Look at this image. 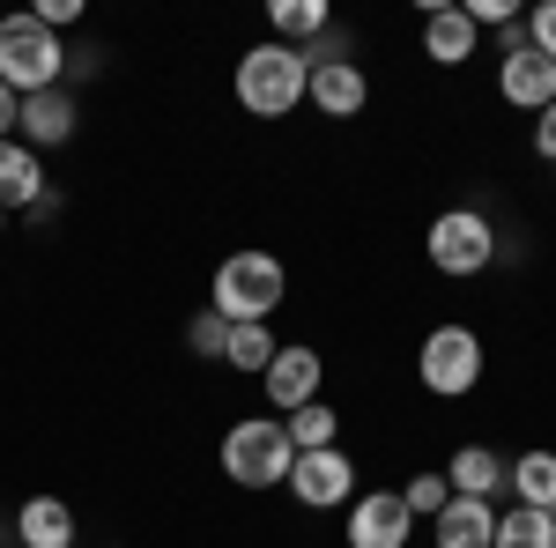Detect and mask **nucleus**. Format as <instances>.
<instances>
[{
  "label": "nucleus",
  "instance_id": "nucleus-1",
  "mask_svg": "<svg viewBox=\"0 0 556 548\" xmlns=\"http://www.w3.org/2000/svg\"><path fill=\"white\" fill-rule=\"evenodd\" d=\"M282 296H290V275H282L275 253H230L223 267H215L208 311H223L230 327H267Z\"/></svg>",
  "mask_w": 556,
  "mask_h": 548
},
{
  "label": "nucleus",
  "instance_id": "nucleus-2",
  "mask_svg": "<svg viewBox=\"0 0 556 548\" xmlns=\"http://www.w3.org/2000/svg\"><path fill=\"white\" fill-rule=\"evenodd\" d=\"M304 52H290V44H253L245 60H238V104L253 112V119H290L304 104Z\"/></svg>",
  "mask_w": 556,
  "mask_h": 548
},
{
  "label": "nucleus",
  "instance_id": "nucleus-3",
  "mask_svg": "<svg viewBox=\"0 0 556 548\" xmlns=\"http://www.w3.org/2000/svg\"><path fill=\"white\" fill-rule=\"evenodd\" d=\"M60 67L67 52L45 30L38 15H0V82L15 97H38V89H60Z\"/></svg>",
  "mask_w": 556,
  "mask_h": 548
},
{
  "label": "nucleus",
  "instance_id": "nucleus-4",
  "mask_svg": "<svg viewBox=\"0 0 556 548\" xmlns=\"http://www.w3.org/2000/svg\"><path fill=\"white\" fill-rule=\"evenodd\" d=\"M290 437H282V416H253L238 422L230 437H223V474L238 482V489H275V482H290Z\"/></svg>",
  "mask_w": 556,
  "mask_h": 548
},
{
  "label": "nucleus",
  "instance_id": "nucleus-5",
  "mask_svg": "<svg viewBox=\"0 0 556 548\" xmlns=\"http://www.w3.org/2000/svg\"><path fill=\"white\" fill-rule=\"evenodd\" d=\"M416 379H424V393H438V400L475 393V385H482V334H475V327H438V334L416 348Z\"/></svg>",
  "mask_w": 556,
  "mask_h": 548
},
{
  "label": "nucleus",
  "instance_id": "nucleus-6",
  "mask_svg": "<svg viewBox=\"0 0 556 548\" xmlns=\"http://www.w3.org/2000/svg\"><path fill=\"white\" fill-rule=\"evenodd\" d=\"M430 267L438 275H482L490 259H497V230H490V215L482 208H445L430 222Z\"/></svg>",
  "mask_w": 556,
  "mask_h": 548
},
{
  "label": "nucleus",
  "instance_id": "nucleus-7",
  "mask_svg": "<svg viewBox=\"0 0 556 548\" xmlns=\"http://www.w3.org/2000/svg\"><path fill=\"white\" fill-rule=\"evenodd\" d=\"M319 385H327V356L319 348H304V341H282L275 348V364L260 371V393H267V408L275 416H298L319 400Z\"/></svg>",
  "mask_w": 556,
  "mask_h": 548
},
{
  "label": "nucleus",
  "instance_id": "nucleus-8",
  "mask_svg": "<svg viewBox=\"0 0 556 548\" xmlns=\"http://www.w3.org/2000/svg\"><path fill=\"white\" fill-rule=\"evenodd\" d=\"M290 497L304 511H334L356 497V460H349L342 445H327V453H298L290 460Z\"/></svg>",
  "mask_w": 556,
  "mask_h": 548
},
{
  "label": "nucleus",
  "instance_id": "nucleus-9",
  "mask_svg": "<svg viewBox=\"0 0 556 548\" xmlns=\"http://www.w3.org/2000/svg\"><path fill=\"white\" fill-rule=\"evenodd\" d=\"M416 511L401 505V489H364L349 511V548H408Z\"/></svg>",
  "mask_w": 556,
  "mask_h": 548
},
{
  "label": "nucleus",
  "instance_id": "nucleus-10",
  "mask_svg": "<svg viewBox=\"0 0 556 548\" xmlns=\"http://www.w3.org/2000/svg\"><path fill=\"white\" fill-rule=\"evenodd\" d=\"M497 97L519 104V112H549L556 104V60H542L534 44L527 52H505L497 60Z\"/></svg>",
  "mask_w": 556,
  "mask_h": 548
},
{
  "label": "nucleus",
  "instance_id": "nucleus-11",
  "mask_svg": "<svg viewBox=\"0 0 556 548\" xmlns=\"http://www.w3.org/2000/svg\"><path fill=\"white\" fill-rule=\"evenodd\" d=\"M304 104H319L327 119H356V112L371 104V82H364L356 60H327V67L304 75Z\"/></svg>",
  "mask_w": 556,
  "mask_h": 548
},
{
  "label": "nucleus",
  "instance_id": "nucleus-12",
  "mask_svg": "<svg viewBox=\"0 0 556 548\" xmlns=\"http://www.w3.org/2000/svg\"><path fill=\"white\" fill-rule=\"evenodd\" d=\"M15 133H23V149H60V141L75 133V97H67V89H38V97H23Z\"/></svg>",
  "mask_w": 556,
  "mask_h": 548
},
{
  "label": "nucleus",
  "instance_id": "nucleus-13",
  "mask_svg": "<svg viewBox=\"0 0 556 548\" xmlns=\"http://www.w3.org/2000/svg\"><path fill=\"white\" fill-rule=\"evenodd\" d=\"M430 534H438V548H490L497 541V511L482 505V497H453L430 519Z\"/></svg>",
  "mask_w": 556,
  "mask_h": 548
},
{
  "label": "nucleus",
  "instance_id": "nucleus-14",
  "mask_svg": "<svg viewBox=\"0 0 556 548\" xmlns=\"http://www.w3.org/2000/svg\"><path fill=\"white\" fill-rule=\"evenodd\" d=\"M475 38H482V30L468 23V8H430L424 15V52L438 60V67H468Z\"/></svg>",
  "mask_w": 556,
  "mask_h": 548
},
{
  "label": "nucleus",
  "instance_id": "nucleus-15",
  "mask_svg": "<svg viewBox=\"0 0 556 548\" xmlns=\"http://www.w3.org/2000/svg\"><path fill=\"white\" fill-rule=\"evenodd\" d=\"M445 489H453V497H482V505H490V497L505 489V460H497L490 445H460V453L445 460Z\"/></svg>",
  "mask_w": 556,
  "mask_h": 548
},
{
  "label": "nucleus",
  "instance_id": "nucleus-16",
  "mask_svg": "<svg viewBox=\"0 0 556 548\" xmlns=\"http://www.w3.org/2000/svg\"><path fill=\"white\" fill-rule=\"evenodd\" d=\"M38 193H45L38 149H23V141H0V208H8V215H15V208H38Z\"/></svg>",
  "mask_w": 556,
  "mask_h": 548
},
{
  "label": "nucleus",
  "instance_id": "nucleus-17",
  "mask_svg": "<svg viewBox=\"0 0 556 548\" xmlns=\"http://www.w3.org/2000/svg\"><path fill=\"white\" fill-rule=\"evenodd\" d=\"M15 541L23 548H75V511L60 497H30L15 511Z\"/></svg>",
  "mask_w": 556,
  "mask_h": 548
},
{
  "label": "nucleus",
  "instance_id": "nucleus-18",
  "mask_svg": "<svg viewBox=\"0 0 556 548\" xmlns=\"http://www.w3.org/2000/svg\"><path fill=\"white\" fill-rule=\"evenodd\" d=\"M505 489L527 511H556V453H519V460H505Z\"/></svg>",
  "mask_w": 556,
  "mask_h": 548
},
{
  "label": "nucleus",
  "instance_id": "nucleus-19",
  "mask_svg": "<svg viewBox=\"0 0 556 548\" xmlns=\"http://www.w3.org/2000/svg\"><path fill=\"white\" fill-rule=\"evenodd\" d=\"M267 23H275V44H290V52H304L312 38H327V30H334L327 0H275V8H267Z\"/></svg>",
  "mask_w": 556,
  "mask_h": 548
},
{
  "label": "nucleus",
  "instance_id": "nucleus-20",
  "mask_svg": "<svg viewBox=\"0 0 556 548\" xmlns=\"http://www.w3.org/2000/svg\"><path fill=\"white\" fill-rule=\"evenodd\" d=\"M282 437H290V453H327V445L342 437V416H334L327 400H312L298 416H282Z\"/></svg>",
  "mask_w": 556,
  "mask_h": 548
},
{
  "label": "nucleus",
  "instance_id": "nucleus-21",
  "mask_svg": "<svg viewBox=\"0 0 556 548\" xmlns=\"http://www.w3.org/2000/svg\"><path fill=\"white\" fill-rule=\"evenodd\" d=\"M490 548H556V511L513 505L505 519H497V541H490Z\"/></svg>",
  "mask_w": 556,
  "mask_h": 548
},
{
  "label": "nucleus",
  "instance_id": "nucleus-22",
  "mask_svg": "<svg viewBox=\"0 0 556 548\" xmlns=\"http://www.w3.org/2000/svg\"><path fill=\"white\" fill-rule=\"evenodd\" d=\"M275 348H282V341H275V327H230V348H223V364H230V371H267V364H275Z\"/></svg>",
  "mask_w": 556,
  "mask_h": 548
},
{
  "label": "nucleus",
  "instance_id": "nucleus-23",
  "mask_svg": "<svg viewBox=\"0 0 556 548\" xmlns=\"http://www.w3.org/2000/svg\"><path fill=\"white\" fill-rule=\"evenodd\" d=\"M401 505L416 511V519H438V511L453 505V489H445V474H416V482L401 489Z\"/></svg>",
  "mask_w": 556,
  "mask_h": 548
},
{
  "label": "nucleus",
  "instance_id": "nucleus-24",
  "mask_svg": "<svg viewBox=\"0 0 556 548\" xmlns=\"http://www.w3.org/2000/svg\"><path fill=\"white\" fill-rule=\"evenodd\" d=\"M186 348H193V356H215V364H223V348H230V319H223V311H201V319L186 327Z\"/></svg>",
  "mask_w": 556,
  "mask_h": 548
},
{
  "label": "nucleus",
  "instance_id": "nucleus-25",
  "mask_svg": "<svg viewBox=\"0 0 556 548\" xmlns=\"http://www.w3.org/2000/svg\"><path fill=\"white\" fill-rule=\"evenodd\" d=\"M527 44H534L542 60H556V0H542V8L527 15Z\"/></svg>",
  "mask_w": 556,
  "mask_h": 548
},
{
  "label": "nucleus",
  "instance_id": "nucleus-26",
  "mask_svg": "<svg viewBox=\"0 0 556 548\" xmlns=\"http://www.w3.org/2000/svg\"><path fill=\"white\" fill-rule=\"evenodd\" d=\"M468 23L475 30H505V23H519L513 0H468Z\"/></svg>",
  "mask_w": 556,
  "mask_h": 548
},
{
  "label": "nucleus",
  "instance_id": "nucleus-27",
  "mask_svg": "<svg viewBox=\"0 0 556 548\" xmlns=\"http://www.w3.org/2000/svg\"><path fill=\"white\" fill-rule=\"evenodd\" d=\"M30 15H38L45 30H52V38H60V30H67V23H75V15H83V0H38V8H30Z\"/></svg>",
  "mask_w": 556,
  "mask_h": 548
},
{
  "label": "nucleus",
  "instance_id": "nucleus-28",
  "mask_svg": "<svg viewBox=\"0 0 556 548\" xmlns=\"http://www.w3.org/2000/svg\"><path fill=\"white\" fill-rule=\"evenodd\" d=\"M534 156L556 164V104H549V112H534Z\"/></svg>",
  "mask_w": 556,
  "mask_h": 548
},
{
  "label": "nucleus",
  "instance_id": "nucleus-29",
  "mask_svg": "<svg viewBox=\"0 0 556 548\" xmlns=\"http://www.w3.org/2000/svg\"><path fill=\"white\" fill-rule=\"evenodd\" d=\"M15 119H23V97L0 82V141H15Z\"/></svg>",
  "mask_w": 556,
  "mask_h": 548
},
{
  "label": "nucleus",
  "instance_id": "nucleus-30",
  "mask_svg": "<svg viewBox=\"0 0 556 548\" xmlns=\"http://www.w3.org/2000/svg\"><path fill=\"white\" fill-rule=\"evenodd\" d=\"M0 238H8V208H0Z\"/></svg>",
  "mask_w": 556,
  "mask_h": 548
}]
</instances>
